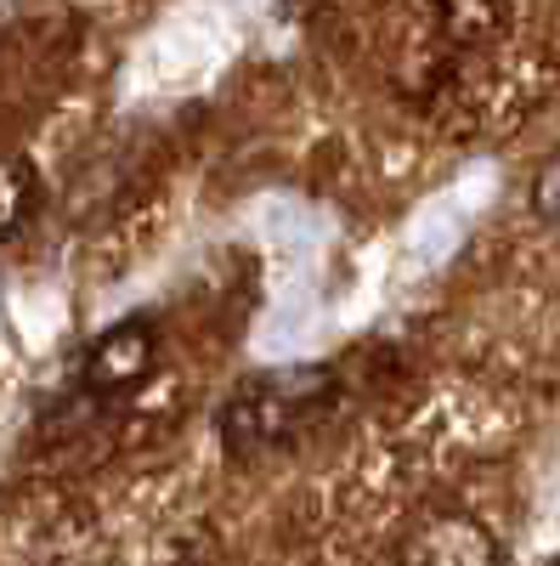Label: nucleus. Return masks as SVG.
<instances>
[{"label":"nucleus","mask_w":560,"mask_h":566,"mask_svg":"<svg viewBox=\"0 0 560 566\" xmlns=\"http://www.w3.org/2000/svg\"><path fill=\"white\" fill-rule=\"evenodd\" d=\"M335 402V368L306 363V368H266L255 380H244L221 408V442L232 459L266 453L277 442H289L295 431Z\"/></svg>","instance_id":"obj_1"},{"label":"nucleus","mask_w":560,"mask_h":566,"mask_svg":"<svg viewBox=\"0 0 560 566\" xmlns=\"http://www.w3.org/2000/svg\"><path fill=\"white\" fill-rule=\"evenodd\" d=\"M159 357V340H154V323L148 317H125L114 323L108 335L91 340L85 363H80V386L91 397H125L148 380V368Z\"/></svg>","instance_id":"obj_2"},{"label":"nucleus","mask_w":560,"mask_h":566,"mask_svg":"<svg viewBox=\"0 0 560 566\" xmlns=\"http://www.w3.org/2000/svg\"><path fill=\"white\" fill-rule=\"evenodd\" d=\"M408 555L413 560H482V555H498V544L476 522H464V515H431L419 527V538L408 544Z\"/></svg>","instance_id":"obj_3"},{"label":"nucleus","mask_w":560,"mask_h":566,"mask_svg":"<svg viewBox=\"0 0 560 566\" xmlns=\"http://www.w3.org/2000/svg\"><path fill=\"white\" fill-rule=\"evenodd\" d=\"M40 205V176L29 159H0V239H12V232L29 227Z\"/></svg>","instance_id":"obj_4"},{"label":"nucleus","mask_w":560,"mask_h":566,"mask_svg":"<svg viewBox=\"0 0 560 566\" xmlns=\"http://www.w3.org/2000/svg\"><path fill=\"white\" fill-rule=\"evenodd\" d=\"M532 210H538L549 227H560V148L543 159V170H538V181H532Z\"/></svg>","instance_id":"obj_5"}]
</instances>
